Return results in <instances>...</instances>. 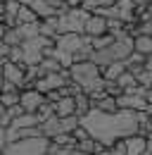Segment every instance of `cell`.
I'll list each match as a JSON object with an SVG mask.
<instances>
[{"instance_id":"obj_25","label":"cell","mask_w":152,"mask_h":155,"mask_svg":"<svg viewBox=\"0 0 152 155\" xmlns=\"http://www.w3.org/2000/svg\"><path fill=\"white\" fill-rule=\"evenodd\" d=\"M90 43H93L95 50H105V48H109V45L114 43V36L107 34V36H100V38H90Z\"/></svg>"},{"instance_id":"obj_13","label":"cell","mask_w":152,"mask_h":155,"mask_svg":"<svg viewBox=\"0 0 152 155\" xmlns=\"http://www.w3.org/2000/svg\"><path fill=\"white\" fill-rule=\"evenodd\" d=\"M40 129H43V136H45V138L55 141L57 136L64 134V127H62V117H52V119L43 122V124H40Z\"/></svg>"},{"instance_id":"obj_14","label":"cell","mask_w":152,"mask_h":155,"mask_svg":"<svg viewBox=\"0 0 152 155\" xmlns=\"http://www.w3.org/2000/svg\"><path fill=\"white\" fill-rule=\"evenodd\" d=\"M33 12H36L40 19H50V17H59V12H57L55 7L50 5V0H31V5H29Z\"/></svg>"},{"instance_id":"obj_8","label":"cell","mask_w":152,"mask_h":155,"mask_svg":"<svg viewBox=\"0 0 152 155\" xmlns=\"http://www.w3.org/2000/svg\"><path fill=\"white\" fill-rule=\"evenodd\" d=\"M116 100H119V107L121 110H133V112H147L150 110V103L143 96H138V93H124V96L116 98Z\"/></svg>"},{"instance_id":"obj_19","label":"cell","mask_w":152,"mask_h":155,"mask_svg":"<svg viewBox=\"0 0 152 155\" xmlns=\"http://www.w3.org/2000/svg\"><path fill=\"white\" fill-rule=\"evenodd\" d=\"M38 21H40V17H38L36 12L29 5H21V10H19V15H17V26L19 24H38Z\"/></svg>"},{"instance_id":"obj_7","label":"cell","mask_w":152,"mask_h":155,"mask_svg":"<svg viewBox=\"0 0 152 155\" xmlns=\"http://www.w3.org/2000/svg\"><path fill=\"white\" fill-rule=\"evenodd\" d=\"M45 103H48L45 93H40V91H36V88H26V91H21V107H24V112L38 115V110H40Z\"/></svg>"},{"instance_id":"obj_28","label":"cell","mask_w":152,"mask_h":155,"mask_svg":"<svg viewBox=\"0 0 152 155\" xmlns=\"http://www.w3.org/2000/svg\"><path fill=\"white\" fill-rule=\"evenodd\" d=\"M133 2H135V7H147L152 0H133Z\"/></svg>"},{"instance_id":"obj_4","label":"cell","mask_w":152,"mask_h":155,"mask_svg":"<svg viewBox=\"0 0 152 155\" xmlns=\"http://www.w3.org/2000/svg\"><path fill=\"white\" fill-rule=\"evenodd\" d=\"M90 19V12L83 7H74L67 15L59 17V34H86V24Z\"/></svg>"},{"instance_id":"obj_20","label":"cell","mask_w":152,"mask_h":155,"mask_svg":"<svg viewBox=\"0 0 152 155\" xmlns=\"http://www.w3.org/2000/svg\"><path fill=\"white\" fill-rule=\"evenodd\" d=\"M126 69H128V67H126V62H114V64H109L107 69H102V77L107 79V81H116V79L121 77Z\"/></svg>"},{"instance_id":"obj_24","label":"cell","mask_w":152,"mask_h":155,"mask_svg":"<svg viewBox=\"0 0 152 155\" xmlns=\"http://www.w3.org/2000/svg\"><path fill=\"white\" fill-rule=\"evenodd\" d=\"M116 81H119V86L124 88V93H126V91H131V88H135V86H138V79H135V74H133V72H128V69H126V72H124L121 77L116 79Z\"/></svg>"},{"instance_id":"obj_6","label":"cell","mask_w":152,"mask_h":155,"mask_svg":"<svg viewBox=\"0 0 152 155\" xmlns=\"http://www.w3.org/2000/svg\"><path fill=\"white\" fill-rule=\"evenodd\" d=\"M90 38L86 36V34H59L55 38V45L59 50H64V53H69V55H76L83 45H88Z\"/></svg>"},{"instance_id":"obj_5","label":"cell","mask_w":152,"mask_h":155,"mask_svg":"<svg viewBox=\"0 0 152 155\" xmlns=\"http://www.w3.org/2000/svg\"><path fill=\"white\" fill-rule=\"evenodd\" d=\"M0 79H7L10 84H14L19 91L26 88V64H14L10 60L2 62V69H0Z\"/></svg>"},{"instance_id":"obj_29","label":"cell","mask_w":152,"mask_h":155,"mask_svg":"<svg viewBox=\"0 0 152 155\" xmlns=\"http://www.w3.org/2000/svg\"><path fill=\"white\" fill-rule=\"evenodd\" d=\"M2 2H7V0H2Z\"/></svg>"},{"instance_id":"obj_1","label":"cell","mask_w":152,"mask_h":155,"mask_svg":"<svg viewBox=\"0 0 152 155\" xmlns=\"http://www.w3.org/2000/svg\"><path fill=\"white\" fill-rule=\"evenodd\" d=\"M147 122H150V112H133V110L100 112V110H90L81 119V127L88 129V134L95 141L112 148L116 141L131 138L135 134H145Z\"/></svg>"},{"instance_id":"obj_22","label":"cell","mask_w":152,"mask_h":155,"mask_svg":"<svg viewBox=\"0 0 152 155\" xmlns=\"http://www.w3.org/2000/svg\"><path fill=\"white\" fill-rule=\"evenodd\" d=\"M135 53L150 58L152 55V36H135Z\"/></svg>"},{"instance_id":"obj_15","label":"cell","mask_w":152,"mask_h":155,"mask_svg":"<svg viewBox=\"0 0 152 155\" xmlns=\"http://www.w3.org/2000/svg\"><path fill=\"white\" fill-rule=\"evenodd\" d=\"M55 112H57V117H74L76 115V98L74 96H64L62 100H57Z\"/></svg>"},{"instance_id":"obj_3","label":"cell","mask_w":152,"mask_h":155,"mask_svg":"<svg viewBox=\"0 0 152 155\" xmlns=\"http://www.w3.org/2000/svg\"><path fill=\"white\" fill-rule=\"evenodd\" d=\"M50 146H52L50 138L38 136V138H24V141L7 143L0 150H2V155H48L50 153Z\"/></svg>"},{"instance_id":"obj_17","label":"cell","mask_w":152,"mask_h":155,"mask_svg":"<svg viewBox=\"0 0 152 155\" xmlns=\"http://www.w3.org/2000/svg\"><path fill=\"white\" fill-rule=\"evenodd\" d=\"M40 36L55 41L59 36V17H50V19H40Z\"/></svg>"},{"instance_id":"obj_26","label":"cell","mask_w":152,"mask_h":155,"mask_svg":"<svg viewBox=\"0 0 152 155\" xmlns=\"http://www.w3.org/2000/svg\"><path fill=\"white\" fill-rule=\"evenodd\" d=\"M0 91H2V93H7V91H17V86L10 84L7 79H0Z\"/></svg>"},{"instance_id":"obj_11","label":"cell","mask_w":152,"mask_h":155,"mask_svg":"<svg viewBox=\"0 0 152 155\" xmlns=\"http://www.w3.org/2000/svg\"><path fill=\"white\" fill-rule=\"evenodd\" d=\"M126 146H128V153L126 155H145L150 148V138L145 134H135L131 138H126Z\"/></svg>"},{"instance_id":"obj_9","label":"cell","mask_w":152,"mask_h":155,"mask_svg":"<svg viewBox=\"0 0 152 155\" xmlns=\"http://www.w3.org/2000/svg\"><path fill=\"white\" fill-rule=\"evenodd\" d=\"M109 34V21L100 15H90V19L86 24V36L88 38H100V36H107Z\"/></svg>"},{"instance_id":"obj_12","label":"cell","mask_w":152,"mask_h":155,"mask_svg":"<svg viewBox=\"0 0 152 155\" xmlns=\"http://www.w3.org/2000/svg\"><path fill=\"white\" fill-rule=\"evenodd\" d=\"M0 36H2V43L5 45H12V48H17L24 43V36H21V31H19V26H0Z\"/></svg>"},{"instance_id":"obj_18","label":"cell","mask_w":152,"mask_h":155,"mask_svg":"<svg viewBox=\"0 0 152 155\" xmlns=\"http://www.w3.org/2000/svg\"><path fill=\"white\" fill-rule=\"evenodd\" d=\"M74 98H76V117H78V119H83V117L93 110L90 96H88V93H78V96H74Z\"/></svg>"},{"instance_id":"obj_2","label":"cell","mask_w":152,"mask_h":155,"mask_svg":"<svg viewBox=\"0 0 152 155\" xmlns=\"http://www.w3.org/2000/svg\"><path fill=\"white\" fill-rule=\"evenodd\" d=\"M69 77L88 96L97 93V91H105V86H107V79L102 77V69L95 62H74V67L69 69Z\"/></svg>"},{"instance_id":"obj_27","label":"cell","mask_w":152,"mask_h":155,"mask_svg":"<svg viewBox=\"0 0 152 155\" xmlns=\"http://www.w3.org/2000/svg\"><path fill=\"white\" fill-rule=\"evenodd\" d=\"M145 136L152 141V115H150V122H147V127H145Z\"/></svg>"},{"instance_id":"obj_21","label":"cell","mask_w":152,"mask_h":155,"mask_svg":"<svg viewBox=\"0 0 152 155\" xmlns=\"http://www.w3.org/2000/svg\"><path fill=\"white\" fill-rule=\"evenodd\" d=\"M38 67H40V74H43V77H45V74H57V72H64V67H62L55 58H45L40 64H38Z\"/></svg>"},{"instance_id":"obj_10","label":"cell","mask_w":152,"mask_h":155,"mask_svg":"<svg viewBox=\"0 0 152 155\" xmlns=\"http://www.w3.org/2000/svg\"><path fill=\"white\" fill-rule=\"evenodd\" d=\"M19 10H21V2H19V0L2 2V7H0V19H2V24H5V26H17Z\"/></svg>"},{"instance_id":"obj_30","label":"cell","mask_w":152,"mask_h":155,"mask_svg":"<svg viewBox=\"0 0 152 155\" xmlns=\"http://www.w3.org/2000/svg\"><path fill=\"white\" fill-rule=\"evenodd\" d=\"M114 2H119V0H114Z\"/></svg>"},{"instance_id":"obj_23","label":"cell","mask_w":152,"mask_h":155,"mask_svg":"<svg viewBox=\"0 0 152 155\" xmlns=\"http://www.w3.org/2000/svg\"><path fill=\"white\" fill-rule=\"evenodd\" d=\"M0 105L2 107H14V105H21V91H7L0 96Z\"/></svg>"},{"instance_id":"obj_16","label":"cell","mask_w":152,"mask_h":155,"mask_svg":"<svg viewBox=\"0 0 152 155\" xmlns=\"http://www.w3.org/2000/svg\"><path fill=\"white\" fill-rule=\"evenodd\" d=\"M93 103V110H100V112H119L121 107H119V100L114 96H102V98H97V100H90Z\"/></svg>"}]
</instances>
